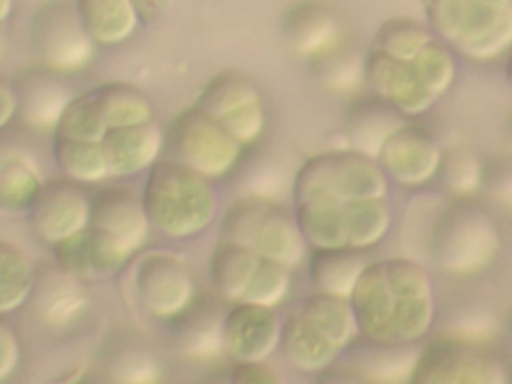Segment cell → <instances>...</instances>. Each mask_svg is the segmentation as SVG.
Segmentation results:
<instances>
[{"label":"cell","mask_w":512,"mask_h":384,"mask_svg":"<svg viewBox=\"0 0 512 384\" xmlns=\"http://www.w3.org/2000/svg\"><path fill=\"white\" fill-rule=\"evenodd\" d=\"M132 284L140 306L158 320H172L196 296L184 258L170 250L142 254L136 262Z\"/></svg>","instance_id":"cell-11"},{"label":"cell","mask_w":512,"mask_h":384,"mask_svg":"<svg viewBox=\"0 0 512 384\" xmlns=\"http://www.w3.org/2000/svg\"><path fill=\"white\" fill-rule=\"evenodd\" d=\"M366 266L368 262L362 258L358 248H320L310 256L308 274L318 292L350 298Z\"/></svg>","instance_id":"cell-27"},{"label":"cell","mask_w":512,"mask_h":384,"mask_svg":"<svg viewBox=\"0 0 512 384\" xmlns=\"http://www.w3.org/2000/svg\"><path fill=\"white\" fill-rule=\"evenodd\" d=\"M506 142H508V146H510V150H512V114H510L508 124H506Z\"/></svg>","instance_id":"cell-49"},{"label":"cell","mask_w":512,"mask_h":384,"mask_svg":"<svg viewBox=\"0 0 512 384\" xmlns=\"http://www.w3.org/2000/svg\"><path fill=\"white\" fill-rule=\"evenodd\" d=\"M110 176L124 178L150 170L162 152L164 136L160 128L148 120L132 126L108 128L102 138Z\"/></svg>","instance_id":"cell-22"},{"label":"cell","mask_w":512,"mask_h":384,"mask_svg":"<svg viewBox=\"0 0 512 384\" xmlns=\"http://www.w3.org/2000/svg\"><path fill=\"white\" fill-rule=\"evenodd\" d=\"M290 270L292 268H288L276 260L260 256L242 300L260 304V306H268V308H276L278 304H282L286 300V296L290 292V284H292Z\"/></svg>","instance_id":"cell-38"},{"label":"cell","mask_w":512,"mask_h":384,"mask_svg":"<svg viewBox=\"0 0 512 384\" xmlns=\"http://www.w3.org/2000/svg\"><path fill=\"white\" fill-rule=\"evenodd\" d=\"M364 80L372 94L382 98L402 116H420L438 100L420 78L412 60H402L376 48H370L364 56Z\"/></svg>","instance_id":"cell-12"},{"label":"cell","mask_w":512,"mask_h":384,"mask_svg":"<svg viewBox=\"0 0 512 384\" xmlns=\"http://www.w3.org/2000/svg\"><path fill=\"white\" fill-rule=\"evenodd\" d=\"M106 132H108V124L90 90L70 100L54 134L80 138V140H102Z\"/></svg>","instance_id":"cell-39"},{"label":"cell","mask_w":512,"mask_h":384,"mask_svg":"<svg viewBox=\"0 0 512 384\" xmlns=\"http://www.w3.org/2000/svg\"><path fill=\"white\" fill-rule=\"evenodd\" d=\"M286 360L300 372H324L336 364L340 348L314 328L300 312L282 322V340Z\"/></svg>","instance_id":"cell-24"},{"label":"cell","mask_w":512,"mask_h":384,"mask_svg":"<svg viewBox=\"0 0 512 384\" xmlns=\"http://www.w3.org/2000/svg\"><path fill=\"white\" fill-rule=\"evenodd\" d=\"M424 12L432 32L470 60L512 48V0H424Z\"/></svg>","instance_id":"cell-3"},{"label":"cell","mask_w":512,"mask_h":384,"mask_svg":"<svg viewBox=\"0 0 512 384\" xmlns=\"http://www.w3.org/2000/svg\"><path fill=\"white\" fill-rule=\"evenodd\" d=\"M88 226L134 254L148 238L152 224L146 214L142 194L138 196L134 190L124 186H108L90 198Z\"/></svg>","instance_id":"cell-15"},{"label":"cell","mask_w":512,"mask_h":384,"mask_svg":"<svg viewBox=\"0 0 512 384\" xmlns=\"http://www.w3.org/2000/svg\"><path fill=\"white\" fill-rule=\"evenodd\" d=\"M290 48L306 58H318L340 42L338 16L326 0H296L282 20Z\"/></svg>","instance_id":"cell-21"},{"label":"cell","mask_w":512,"mask_h":384,"mask_svg":"<svg viewBox=\"0 0 512 384\" xmlns=\"http://www.w3.org/2000/svg\"><path fill=\"white\" fill-rule=\"evenodd\" d=\"M434 36L436 34L430 26H424L422 22L412 18L398 16L386 20L378 28L372 48L402 60H412Z\"/></svg>","instance_id":"cell-37"},{"label":"cell","mask_w":512,"mask_h":384,"mask_svg":"<svg viewBox=\"0 0 512 384\" xmlns=\"http://www.w3.org/2000/svg\"><path fill=\"white\" fill-rule=\"evenodd\" d=\"M508 382H512V368H510V372H508Z\"/></svg>","instance_id":"cell-52"},{"label":"cell","mask_w":512,"mask_h":384,"mask_svg":"<svg viewBox=\"0 0 512 384\" xmlns=\"http://www.w3.org/2000/svg\"><path fill=\"white\" fill-rule=\"evenodd\" d=\"M410 382L418 384H500L508 382L498 356L476 340L444 334L416 356Z\"/></svg>","instance_id":"cell-7"},{"label":"cell","mask_w":512,"mask_h":384,"mask_svg":"<svg viewBox=\"0 0 512 384\" xmlns=\"http://www.w3.org/2000/svg\"><path fill=\"white\" fill-rule=\"evenodd\" d=\"M28 214L34 236L46 244H56L90 224V198L76 180L56 178L44 182Z\"/></svg>","instance_id":"cell-13"},{"label":"cell","mask_w":512,"mask_h":384,"mask_svg":"<svg viewBox=\"0 0 512 384\" xmlns=\"http://www.w3.org/2000/svg\"><path fill=\"white\" fill-rule=\"evenodd\" d=\"M80 280L56 262L38 270L30 300L36 318L44 326L66 330L82 320L88 308V294Z\"/></svg>","instance_id":"cell-18"},{"label":"cell","mask_w":512,"mask_h":384,"mask_svg":"<svg viewBox=\"0 0 512 384\" xmlns=\"http://www.w3.org/2000/svg\"><path fill=\"white\" fill-rule=\"evenodd\" d=\"M224 300V298H222ZM212 294H198L176 314L170 324V338L178 354L194 360H210L224 348L226 308Z\"/></svg>","instance_id":"cell-16"},{"label":"cell","mask_w":512,"mask_h":384,"mask_svg":"<svg viewBox=\"0 0 512 384\" xmlns=\"http://www.w3.org/2000/svg\"><path fill=\"white\" fill-rule=\"evenodd\" d=\"M388 176L372 156L348 150H328L300 164L292 182V200L334 198L352 202L360 198L386 196Z\"/></svg>","instance_id":"cell-5"},{"label":"cell","mask_w":512,"mask_h":384,"mask_svg":"<svg viewBox=\"0 0 512 384\" xmlns=\"http://www.w3.org/2000/svg\"><path fill=\"white\" fill-rule=\"evenodd\" d=\"M98 366L106 380L122 384H146L162 378V366L148 340L128 328H118L104 338Z\"/></svg>","instance_id":"cell-20"},{"label":"cell","mask_w":512,"mask_h":384,"mask_svg":"<svg viewBox=\"0 0 512 384\" xmlns=\"http://www.w3.org/2000/svg\"><path fill=\"white\" fill-rule=\"evenodd\" d=\"M424 84L440 98L456 78L454 50L438 36H434L414 58H412Z\"/></svg>","instance_id":"cell-40"},{"label":"cell","mask_w":512,"mask_h":384,"mask_svg":"<svg viewBox=\"0 0 512 384\" xmlns=\"http://www.w3.org/2000/svg\"><path fill=\"white\" fill-rule=\"evenodd\" d=\"M10 10H12V0H0V20H8L10 16Z\"/></svg>","instance_id":"cell-48"},{"label":"cell","mask_w":512,"mask_h":384,"mask_svg":"<svg viewBox=\"0 0 512 384\" xmlns=\"http://www.w3.org/2000/svg\"><path fill=\"white\" fill-rule=\"evenodd\" d=\"M402 122V114L376 94L370 98H360L352 102L346 114V134L350 148L378 158L382 144Z\"/></svg>","instance_id":"cell-23"},{"label":"cell","mask_w":512,"mask_h":384,"mask_svg":"<svg viewBox=\"0 0 512 384\" xmlns=\"http://www.w3.org/2000/svg\"><path fill=\"white\" fill-rule=\"evenodd\" d=\"M364 346H356L350 356V368L358 374L360 382H398L410 380L418 352L412 344H386L364 338Z\"/></svg>","instance_id":"cell-26"},{"label":"cell","mask_w":512,"mask_h":384,"mask_svg":"<svg viewBox=\"0 0 512 384\" xmlns=\"http://www.w3.org/2000/svg\"><path fill=\"white\" fill-rule=\"evenodd\" d=\"M376 160L390 180L414 188L438 176L442 148L422 124L402 122L386 138Z\"/></svg>","instance_id":"cell-14"},{"label":"cell","mask_w":512,"mask_h":384,"mask_svg":"<svg viewBox=\"0 0 512 384\" xmlns=\"http://www.w3.org/2000/svg\"><path fill=\"white\" fill-rule=\"evenodd\" d=\"M350 304L360 336L386 344H414L430 332L436 318L428 272L404 256L370 262L350 294Z\"/></svg>","instance_id":"cell-1"},{"label":"cell","mask_w":512,"mask_h":384,"mask_svg":"<svg viewBox=\"0 0 512 384\" xmlns=\"http://www.w3.org/2000/svg\"><path fill=\"white\" fill-rule=\"evenodd\" d=\"M300 314L340 350L354 344L360 336L358 320L350 298L316 292L302 302Z\"/></svg>","instance_id":"cell-30"},{"label":"cell","mask_w":512,"mask_h":384,"mask_svg":"<svg viewBox=\"0 0 512 384\" xmlns=\"http://www.w3.org/2000/svg\"><path fill=\"white\" fill-rule=\"evenodd\" d=\"M36 272L28 256L8 240L0 242V312L18 310L30 300Z\"/></svg>","instance_id":"cell-35"},{"label":"cell","mask_w":512,"mask_h":384,"mask_svg":"<svg viewBox=\"0 0 512 384\" xmlns=\"http://www.w3.org/2000/svg\"><path fill=\"white\" fill-rule=\"evenodd\" d=\"M260 254L250 246L220 240L210 258V276L216 292L226 302H240L256 270Z\"/></svg>","instance_id":"cell-29"},{"label":"cell","mask_w":512,"mask_h":384,"mask_svg":"<svg viewBox=\"0 0 512 384\" xmlns=\"http://www.w3.org/2000/svg\"><path fill=\"white\" fill-rule=\"evenodd\" d=\"M202 110L214 116L242 146L256 144L266 128V112L258 86L236 70L212 76L200 90Z\"/></svg>","instance_id":"cell-10"},{"label":"cell","mask_w":512,"mask_h":384,"mask_svg":"<svg viewBox=\"0 0 512 384\" xmlns=\"http://www.w3.org/2000/svg\"><path fill=\"white\" fill-rule=\"evenodd\" d=\"M52 152L58 170L70 180L92 184L110 176L108 156L102 140H80L54 134Z\"/></svg>","instance_id":"cell-32"},{"label":"cell","mask_w":512,"mask_h":384,"mask_svg":"<svg viewBox=\"0 0 512 384\" xmlns=\"http://www.w3.org/2000/svg\"><path fill=\"white\" fill-rule=\"evenodd\" d=\"M76 6L96 44L124 42L140 22L134 0H76Z\"/></svg>","instance_id":"cell-31"},{"label":"cell","mask_w":512,"mask_h":384,"mask_svg":"<svg viewBox=\"0 0 512 384\" xmlns=\"http://www.w3.org/2000/svg\"><path fill=\"white\" fill-rule=\"evenodd\" d=\"M500 250L494 214L472 196L456 198L436 218L430 236L434 264L450 276L480 274Z\"/></svg>","instance_id":"cell-4"},{"label":"cell","mask_w":512,"mask_h":384,"mask_svg":"<svg viewBox=\"0 0 512 384\" xmlns=\"http://www.w3.org/2000/svg\"><path fill=\"white\" fill-rule=\"evenodd\" d=\"M348 246L364 250L388 234L392 226V210L386 196L360 198L344 204Z\"/></svg>","instance_id":"cell-34"},{"label":"cell","mask_w":512,"mask_h":384,"mask_svg":"<svg viewBox=\"0 0 512 384\" xmlns=\"http://www.w3.org/2000/svg\"><path fill=\"white\" fill-rule=\"evenodd\" d=\"M30 42L38 64L54 72L86 68L96 50L76 0L46 2L30 22Z\"/></svg>","instance_id":"cell-8"},{"label":"cell","mask_w":512,"mask_h":384,"mask_svg":"<svg viewBox=\"0 0 512 384\" xmlns=\"http://www.w3.org/2000/svg\"><path fill=\"white\" fill-rule=\"evenodd\" d=\"M44 186L42 172L26 150L4 148L0 156V204L6 214L28 212Z\"/></svg>","instance_id":"cell-25"},{"label":"cell","mask_w":512,"mask_h":384,"mask_svg":"<svg viewBox=\"0 0 512 384\" xmlns=\"http://www.w3.org/2000/svg\"><path fill=\"white\" fill-rule=\"evenodd\" d=\"M506 78H508V82H510V86H512V50H510L508 62H506Z\"/></svg>","instance_id":"cell-50"},{"label":"cell","mask_w":512,"mask_h":384,"mask_svg":"<svg viewBox=\"0 0 512 384\" xmlns=\"http://www.w3.org/2000/svg\"><path fill=\"white\" fill-rule=\"evenodd\" d=\"M108 128L132 126L152 120L148 96L126 82H104L92 90Z\"/></svg>","instance_id":"cell-33"},{"label":"cell","mask_w":512,"mask_h":384,"mask_svg":"<svg viewBox=\"0 0 512 384\" xmlns=\"http://www.w3.org/2000/svg\"><path fill=\"white\" fill-rule=\"evenodd\" d=\"M316 60L324 66V82L332 88H348L354 86L356 78H364V60H356L350 52H344L340 48V42L334 44L328 52L318 56Z\"/></svg>","instance_id":"cell-42"},{"label":"cell","mask_w":512,"mask_h":384,"mask_svg":"<svg viewBox=\"0 0 512 384\" xmlns=\"http://www.w3.org/2000/svg\"><path fill=\"white\" fill-rule=\"evenodd\" d=\"M506 334H508V338H510V342H512V310H510V314H508V322H506Z\"/></svg>","instance_id":"cell-51"},{"label":"cell","mask_w":512,"mask_h":384,"mask_svg":"<svg viewBox=\"0 0 512 384\" xmlns=\"http://www.w3.org/2000/svg\"><path fill=\"white\" fill-rule=\"evenodd\" d=\"M54 262L78 278H94L88 228L52 244Z\"/></svg>","instance_id":"cell-41"},{"label":"cell","mask_w":512,"mask_h":384,"mask_svg":"<svg viewBox=\"0 0 512 384\" xmlns=\"http://www.w3.org/2000/svg\"><path fill=\"white\" fill-rule=\"evenodd\" d=\"M168 144L178 160L208 178L230 174L242 154V144L198 104L170 122Z\"/></svg>","instance_id":"cell-9"},{"label":"cell","mask_w":512,"mask_h":384,"mask_svg":"<svg viewBox=\"0 0 512 384\" xmlns=\"http://www.w3.org/2000/svg\"><path fill=\"white\" fill-rule=\"evenodd\" d=\"M134 6H136L140 20L152 22V20H158L160 16H164V12L170 6V0H134Z\"/></svg>","instance_id":"cell-47"},{"label":"cell","mask_w":512,"mask_h":384,"mask_svg":"<svg viewBox=\"0 0 512 384\" xmlns=\"http://www.w3.org/2000/svg\"><path fill=\"white\" fill-rule=\"evenodd\" d=\"M484 184L502 204L512 206V158H502L484 168Z\"/></svg>","instance_id":"cell-44"},{"label":"cell","mask_w":512,"mask_h":384,"mask_svg":"<svg viewBox=\"0 0 512 384\" xmlns=\"http://www.w3.org/2000/svg\"><path fill=\"white\" fill-rule=\"evenodd\" d=\"M282 340V322L274 308L234 302L224 320V348L234 360H266Z\"/></svg>","instance_id":"cell-17"},{"label":"cell","mask_w":512,"mask_h":384,"mask_svg":"<svg viewBox=\"0 0 512 384\" xmlns=\"http://www.w3.org/2000/svg\"><path fill=\"white\" fill-rule=\"evenodd\" d=\"M344 204L334 198H314L294 204V216L308 246L314 250L348 246Z\"/></svg>","instance_id":"cell-28"},{"label":"cell","mask_w":512,"mask_h":384,"mask_svg":"<svg viewBox=\"0 0 512 384\" xmlns=\"http://www.w3.org/2000/svg\"><path fill=\"white\" fill-rule=\"evenodd\" d=\"M486 164L464 144H454L442 150V162L438 176L442 186L456 198L472 196L484 182Z\"/></svg>","instance_id":"cell-36"},{"label":"cell","mask_w":512,"mask_h":384,"mask_svg":"<svg viewBox=\"0 0 512 384\" xmlns=\"http://www.w3.org/2000/svg\"><path fill=\"white\" fill-rule=\"evenodd\" d=\"M142 202L150 224L176 240L202 232L218 212L212 178L178 158L158 160L148 170Z\"/></svg>","instance_id":"cell-2"},{"label":"cell","mask_w":512,"mask_h":384,"mask_svg":"<svg viewBox=\"0 0 512 384\" xmlns=\"http://www.w3.org/2000/svg\"><path fill=\"white\" fill-rule=\"evenodd\" d=\"M220 240L250 246L260 256L294 268L304 258L306 240L296 216L264 196H242L224 214Z\"/></svg>","instance_id":"cell-6"},{"label":"cell","mask_w":512,"mask_h":384,"mask_svg":"<svg viewBox=\"0 0 512 384\" xmlns=\"http://www.w3.org/2000/svg\"><path fill=\"white\" fill-rule=\"evenodd\" d=\"M230 380L236 384H278L280 376L266 360H236Z\"/></svg>","instance_id":"cell-43"},{"label":"cell","mask_w":512,"mask_h":384,"mask_svg":"<svg viewBox=\"0 0 512 384\" xmlns=\"http://www.w3.org/2000/svg\"><path fill=\"white\" fill-rule=\"evenodd\" d=\"M20 340L18 334L6 324H0V380L10 378L20 364Z\"/></svg>","instance_id":"cell-45"},{"label":"cell","mask_w":512,"mask_h":384,"mask_svg":"<svg viewBox=\"0 0 512 384\" xmlns=\"http://www.w3.org/2000/svg\"><path fill=\"white\" fill-rule=\"evenodd\" d=\"M58 74L38 64V68L22 72L14 82L18 114L34 132H56L66 106L74 98Z\"/></svg>","instance_id":"cell-19"},{"label":"cell","mask_w":512,"mask_h":384,"mask_svg":"<svg viewBox=\"0 0 512 384\" xmlns=\"http://www.w3.org/2000/svg\"><path fill=\"white\" fill-rule=\"evenodd\" d=\"M18 114V94L14 84L2 80L0 86V126H8V122Z\"/></svg>","instance_id":"cell-46"}]
</instances>
